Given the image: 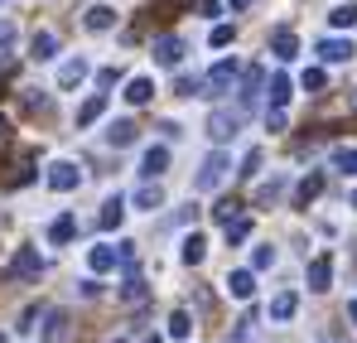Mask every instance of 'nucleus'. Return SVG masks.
I'll return each instance as SVG.
<instances>
[{
  "instance_id": "obj_35",
  "label": "nucleus",
  "mask_w": 357,
  "mask_h": 343,
  "mask_svg": "<svg viewBox=\"0 0 357 343\" xmlns=\"http://www.w3.org/2000/svg\"><path fill=\"white\" fill-rule=\"evenodd\" d=\"M208 44H213V49H227V44H232V24H213Z\"/></svg>"
},
{
  "instance_id": "obj_39",
  "label": "nucleus",
  "mask_w": 357,
  "mask_h": 343,
  "mask_svg": "<svg viewBox=\"0 0 357 343\" xmlns=\"http://www.w3.org/2000/svg\"><path fill=\"white\" fill-rule=\"evenodd\" d=\"M256 170H261V150H246V160H241V179H251V174H256Z\"/></svg>"
},
{
  "instance_id": "obj_31",
  "label": "nucleus",
  "mask_w": 357,
  "mask_h": 343,
  "mask_svg": "<svg viewBox=\"0 0 357 343\" xmlns=\"http://www.w3.org/2000/svg\"><path fill=\"white\" fill-rule=\"evenodd\" d=\"M188 334H193V319H188V314H183V309H174V314H169V339H188Z\"/></svg>"
},
{
  "instance_id": "obj_11",
  "label": "nucleus",
  "mask_w": 357,
  "mask_h": 343,
  "mask_svg": "<svg viewBox=\"0 0 357 343\" xmlns=\"http://www.w3.org/2000/svg\"><path fill=\"white\" fill-rule=\"evenodd\" d=\"M319 194H324V170H309L304 179H299V189H295V203H299V208H309Z\"/></svg>"
},
{
  "instance_id": "obj_33",
  "label": "nucleus",
  "mask_w": 357,
  "mask_h": 343,
  "mask_svg": "<svg viewBox=\"0 0 357 343\" xmlns=\"http://www.w3.org/2000/svg\"><path fill=\"white\" fill-rule=\"evenodd\" d=\"M275 266V247H256L251 251V271H271Z\"/></svg>"
},
{
  "instance_id": "obj_24",
  "label": "nucleus",
  "mask_w": 357,
  "mask_h": 343,
  "mask_svg": "<svg viewBox=\"0 0 357 343\" xmlns=\"http://www.w3.org/2000/svg\"><path fill=\"white\" fill-rule=\"evenodd\" d=\"M160 203H165V189H160V184H140V189H135V208L155 213Z\"/></svg>"
},
{
  "instance_id": "obj_2",
  "label": "nucleus",
  "mask_w": 357,
  "mask_h": 343,
  "mask_svg": "<svg viewBox=\"0 0 357 343\" xmlns=\"http://www.w3.org/2000/svg\"><path fill=\"white\" fill-rule=\"evenodd\" d=\"M227 170H232V160H227L222 150H213V155L203 160V170H198V179H193V189H198V194H213V189H218V184L227 179Z\"/></svg>"
},
{
  "instance_id": "obj_1",
  "label": "nucleus",
  "mask_w": 357,
  "mask_h": 343,
  "mask_svg": "<svg viewBox=\"0 0 357 343\" xmlns=\"http://www.w3.org/2000/svg\"><path fill=\"white\" fill-rule=\"evenodd\" d=\"M241 78V63L237 58H222V63H213V73L203 78V97H222V92H232V82Z\"/></svg>"
},
{
  "instance_id": "obj_26",
  "label": "nucleus",
  "mask_w": 357,
  "mask_h": 343,
  "mask_svg": "<svg viewBox=\"0 0 357 343\" xmlns=\"http://www.w3.org/2000/svg\"><path fill=\"white\" fill-rule=\"evenodd\" d=\"M328 165H333L338 174H357V150L353 145H338V150L328 155Z\"/></svg>"
},
{
  "instance_id": "obj_15",
  "label": "nucleus",
  "mask_w": 357,
  "mask_h": 343,
  "mask_svg": "<svg viewBox=\"0 0 357 343\" xmlns=\"http://www.w3.org/2000/svg\"><path fill=\"white\" fill-rule=\"evenodd\" d=\"M353 54L357 49L348 44V39H319V58H324V63H348Z\"/></svg>"
},
{
  "instance_id": "obj_34",
  "label": "nucleus",
  "mask_w": 357,
  "mask_h": 343,
  "mask_svg": "<svg viewBox=\"0 0 357 343\" xmlns=\"http://www.w3.org/2000/svg\"><path fill=\"white\" fill-rule=\"evenodd\" d=\"M246 237H251V218H232V223H227V242L237 247V242H246Z\"/></svg>"
},
{
  "instance_id": "obj_43",
  "label": "nucleus",
  "mask_w": 357,
  "mask_h": 343,
  "mask_svg": "<svg viewBox=\"0 0 357 343\" xmlns=\"http://www.w3.org/2000/svg\"><path fill=\"white\" fill-rule=\"evenodd\" d=\"M227 5H232V10H246V5H256V0H227Z\"/></svg>"
},
{
  "instance_id": "obj_17",
  "label": "nucleus",
  "mask_w": 357,
  "mask_h": 343,
  "mask_svg": "<svg viewBox=\"0 0 357 343\" xmlns=\"http://www.w3.org/2000/svg\"><path fill=\"white\" fill-rule=\"evenodd\" d=\"M44 343H68V314L63 309L44 314Z\"/></svg>"
},
{
  "instance_id": "obj_12",
  "label": "nucleus",
  "mask_w": 357,
  "mask_h": 343,
  "mask_svg": "<svg viewBox=\"0 0 357 343\" xmlns=\"http://www.w3.org/2000/svg\"><path fill=\"white\" fill-rule=\"evenodd\" d=\"M295 314H299V295H295V290H280V295L271 300V319L285 324V319H295Z\"/></svg>"
},
{
  "instance_id": "obj_7",
  "label": "nucleus",
  "mask_w": 357,
  "mask_h": 343,
  "mask_svg": "<svg viewBox=\"0 0 357 343\" xmlns=\"http://www.w3.org/2000/svg\"><path fill=\"white\" fill-rule=\"evenodd\" d=\"M77 184H82V170H77V165H68V160L49 165V189H59V194H73Z\"/></svg>"
},
{
  "instance_id": "obj_4",
  "label": "nucleus",
  "mask_w": 357,
  "mask_h": 343,
  "mask_svg": "<svg viewBox=\"0 0 357 343\" xmlns=\"http://www.w3.org/2000/svg\"><path fill=\"white\" fill-rule=\"evenodd\" d=\"M241 121H246V112H241V107H237V112H213V116H208V136L222 145V140H232V136L241 131Z\"/></svg>"
},
{
  "instance_id": "obj_22",
  "label": "nucleus",
  "mask_w": 357,
  "mask_h": 343,
  "mask_svg": "<svg viewBox=\"0 0 357 343\" xmlns=\"http://www.w3.org/2000/svg\"><path fill=\"white\" fill-rule=\"evenodd\" d=\"M121 218H126V198H107V203H102V218H97V223H102V232H112V228H121Z\"/></svg>"
},
{
  "instance_id": "obj_3",
  "label": "nucleus",
  "mask_w": 357,
  "mask_h": 343,
  "mask_svg": "<svg viewBox=\"0 0 357 343\" xmlns=\"http://www.w3.org/2000/svg\"><path fill=\"white\" fill-rule=\"evenodd\" d=\"M10 276H20V281H39V276H44V256H39L34 247H20V251L10 256Z\"/></svg>"
},
{
  "instance_id": "obj_19",
  "label": "nucleus",
  "mask_w": 357,
  "mask_h": 343,
  "mask_svg": "<svg viewBox=\"0 0 357 343\" xmlns=\"http://www.w3.org/2000/svg\"><path fill=\"white\" fill-rule=\"evenodd\" d=\"M227 290H232V300H251L256 295V271H232L227 276Z\"/></svg>"
},
{
  "instance_id": "obj_21",
  "label": "nucleus",
  "mask_w": 357,
  "mask_h": 343,
  "mask_svg": "<svg viewBox=\"0 0 357 343\" xmlns=\"http://www.w3.org/2000/svg\"><path fill=\"white\" fill-rule=\"evenodd\" d=\"M271 54H275V58H285V63H290V58L299 54V39L290 34V29H275V34H271Z\"/></svg>"
},
{
  "instance_id": "obj_42",
  "label": "nucleus",
  "mask_w": 357,
  "mask_h": 343,
  "mask_svg": "<svg viewBox=\"0 0 357 343\" xmlns=\"http://www.w3.org/2000/svg\"><path fill=\"white\" fill-rule=\"evenodd\" d=\"M198 15H208V20H218V15H222V5H218V0H203V5H198Z\"/></svg>"
},
{
  "instance_id": "obj_8",
  "label": "nucleus",
  "mask_w": 357,
  "mask_h": 343,
  "mask_svg": "<svg viewBox=\"0 0 357 343\" xmlns=\"http://www.w3.org/2000/svg\"><path fill=\"white\" fill-rule=\"evenodd\" d=\"M116 261H121V247H92L87 251V266H92V276H107V271H116Z\"/></svg>"
},
{
  "instance_id": "obj_10",
  "label": "nucleus",
  "mask_w": 357,
  "mask_h": 343,
  "mask_svg": "<svg viewBox=\"0 0 357 343\" xmlns=\"http://www.w3.org/2000/svg\"><path fill=\"white\" fill-rule=\"evenodd\" d=\"M82 24H87L92 34H107V29H116V10H112V5H87Z\"/></svg>"
},
{
  "instance_id": "obj_48",
  "label": "nucleus",
  "mask_w": 357,
  "mask_h": 343,
  "mask_svg": "<svg viewBox=\"0 0 357 343\" xmlns=\"http://www.w3.org/2000/svg\"><path fill=\"white\" fill-rule=\"evenodd\" d=\"M0 343H10V339H5V334H0Z\"/></svg>"
},
{
  "instance_id": "obj_41",
  "label": "nucleus",
  "mask_w": 357,
  "mask_h": 343,
  "mask_svg": "<svg viewBox=\"0 0 357 343\" xmlns=\"http://www.w3.org/2000/svg\"><path fill=\"white\" fill-rule=\"evenodd\" d=\"M116 78H121V68H102L97 73V87H116Z\"/></svg>"
},
{
  "instance_id": "obj_27",
  "label": "nucleus",
  "mask_w": 357,
  "mask_h": 343,
  "mask_svg": "<svg viewBox=\"0 0 357 343\" xmlns=\"http://www.w3.org/2000/svg\"><path fill=\"white\" fill-rule=\"evenodd\" d=\"M29 54L39 58V63H49V58L59 54V39H54V34L44 29V34H34V44H29Z\"/></svg>"
},
{
  "instance_id": "obj_45",
  "label": "nucleus",
  "mask_w": 357,
  "mask_h": 343,
  "mask_svg": "<svg viewBox=\"0 0 357 343\" xmlns=\"http://www.w3.org/2000/svg\"><path fill=\"white\" fill-rule=\"evenodd\" d=\"M145 343H165V339H160V334H150V339H145Z\"/></svg>"
},
{
  "instance_id": "obj_13",
  "label": "nucleus",
  "mask_w": 357,
  "mask_h": 343,
  "mask_svg": "<svg viewBox=\"0 0 357 343\" xmlns=\"http://www.w3.org/2000/svg\"><path fill=\"white\" fill-rule=\"evenodd\" d=\"M165 170H169V150H165V145H150L145 160H140V174H145V179H160Z\"/></svg>"
},
{
  "instance_id": "obj_30",
  "label": "nucleus",
  "mask_w": 357,
  "mask_h": 343,
  "mask_svg": "<svg viewBox=\"0 0 357 343\" xmlns=\"http://www.w3.org/2000/svg\"><path fill=\"white\" fill-rule=\"evenodd\" d=\"M328 24H333V29H353V24H357V5H338V10H328Z\"/></svg>"
},
{
  "instance_id": "obj_46",
  "label": "nucleus",
  "mask_w": 357,
  "mask_h": 343,
  "mask_svg": "<svg viewBox=\"0 0 357 343\" xmlns=\"http://www.w3.org/2000/svg\"><path fill=\"white\" fill-rule=\"evenodd\" d=\"M0 140H5V116H0Z\"/></svg>"
},
{
  "instance_id": "obj_32",
  "label": "nucleus",
  "mask_w": 357,
  "mask_h": 343,
  "mask_svg": "<svg viewBox=\"0 0 357 343\" xmlns=\"http://www.w3.org/2000/svg\"><path fill=\"white\" fill-rule=\"evenodd\" d=\"M280 189H285V179H271V184H261V189H256V203H261V208H266V203H275V198H280Z\"/></svg>"
},
{
  "instance_id": "obj_9",
  "label": "nucleus",
  "mask_w": 357,
  "mask_h": 343,
  "mask_svg": "<svg viewBox=\"0 0 357 343\" xmlns=\"http://www.w3.org/2000/svg\"><path fill=\"white\" fill-rule=\"evenodd\" d=\"M328 286H333V256L324 251V256H314V261H309V290H319V295H324Z\"/></svg>"
},
{
  "instance_id": "obj_36",
  "label": "nucleus",
  "mask_w": 357,
  "mask_h": 343,
  "mask_svg": "<svg viewBox=\"0 0 357 343\" xmlns=\"http://www.w3.org/2000/svg\"><path fill=\"white\" fill-rule=\"evenodd\" d=\"M299 82H304L309 92H319V87L328 82V73H324V68H304V78H299Z\"/></svg>"
},
{
  "instance_id": "obj_20",
  "label": "nucleus",
  "mask_w": 357,
  "mask_h": 343,
  "mask_svg": "<svg viewBox=\"0 0 357 343\" xmlns=\"http://www.w3.org/2000/svg\"><path fill=\"white\" fill-rule=\"evenodd\" d=\"M150 97H155V82H150V78H130V82H126V102H130V107H145Z\"/></svg>"
},
{
  "instance_id": "obj_28",
  "label": "nucleus",
  "mask_w": 357,
  "mask_h": 343,
  "mask_svg": "<svg viewBox=\"0 0 357 343\" xmlns=\"http://www.w3.org/2000/svg\"><path fill=\"white\" fill-rule=\"evenodd\" d=\"M73 232H77V223H73V213H63V218H54V223H49V242H73Z\"/></svg>"
},
{
  "instance_id": "obj_37",
  "label": "nucleus",
  "mask_w": 357,
  "mask_h": 343,
  "mask_svg": "<svg viewBox=\"0 0 357 343\" xmlns=\"http://www.w3.org/2000/svg\"><path fill=\"white\" fill-rule=\"evenodd\" d=\"M237 208H241V203H232V198H222V203H218V208H213V218H218V223H222V228H227V223H232V218H237Z\"/></svg>"
},
{
  "instance_id": "obj_40",
  "label": "nucleus",
  "mask_w": 357,
  "mask_h": 343,
  "mask_svg": "<svg viewBox=\"0 0 357 343\" xmlns=\"http://www.w3.org/2000/svg\"><path fill=\"white\" fill-rule=\"evenodd\" d=\"M266 126H271V131H285V107H271V112H266Z\"/></svg>"
},
{
  "instance_id": "obj_47",
  "label": "nucleus",
  "mask_w": 357,
  "mask_h": 343,
  "mask_svg": "<svg viewBox=\"0 0 357 343\" xmlns=\"http://www.w3.org/2000/svg\"><path fill=\"white\" fill-rule=\"evenodd\" d=\"M353 208H357V189H353Z\"/></svg>"
},
{
  "instance_id": "obj_44",
  "label": "nucleus",
  "mask_w": 357,
  "mask_h": 343,
  "mask_svg": "<svg viewBox=\"0 0 357 343\" xmlns=\"http://www.w3.org/2000/svg\"><path fill=\"white\" fill-rule=\"evenodd\" d=\"M348 314H353V324H357V295H353V305H348Z\"/></svg>"
},
{
  "instance_id": "obj_5",
  "label": "nucleus",
  "mask_w": 357,
  "mask_h": 343,
  "mask_svg": "<svg viewBox=\"0 0 357 343\" xmlns=\"http://www.w3.org/2000/svg\"><path fill=\"white\" fill-rule=\"evenodd\" d=\"M261 92H266V73H261V63L241 68V112H251V107L261 102Z\"/></svg>"
},
{
  "instance_id": "obj_25",
  "label": "nucleus",
  "mask_w": 357,
  "mask_h": 343,
  "mask_svg": "<svg viewBox=\"0 0 357 343\" xmlns=\"http://www.w3.org/2000/svg\"><path fill=\"white\" fill-rule=\"evenodd\" d=\"M102 112H107V92H97V97H87V102L77 107V126H92Z\"/></svg>"
},
{
  "instance_id": "obj_6",
  "label": "nucleus",
  "mask_w": 357,
  "mask_h": 343,
  "mask_svg": "<svg viewBox=\"0 0 357 343\" xmlns=\"http://www.w3.org/2000/svg\"><path fill=\"white\" fill-rule=\"evenodd\" d=\"M155 63H160V68H178V63H183V39H178V34H160V39H155Z\"/></svg>"
},
{
  "instance_id": "obj_38",
  "label": "nucleus",
  "mask_w": 357,
  "mask_h": 343,
  "mask_svg": "<svg viewBox=\"0 0 357 343\" xmlns=\"http://www.w3.org/2000/svg\"><path fill=\"white\" fill-rule=\"evenodd\" d=\"M15 49V20H0V58Z\"/></svg>"
},
{
  "instance_id": "obj_16",
  "label": "nucleus",
  "mask_w": 357,
  "mask_h": 343,
  "mask_svg": "<svg viewBox=\"0 0 357 343\" xmlns=\"http://www.w3.org/2000/svg\"><path fill=\"white\" fill-rule=\"evenodd\" d=\"M82 78H87V58H68L59 68V87L68 92V87H82Z\"/></svg>"
},
{
  "instance_id": "obj_18",
  "label": "nucleus",
  "mask_w": 357,
  "mask_h": 343,
  "mask_svg": "<svg viewBox=\"0 0 357 343\" xmlns=\"http://www.w3.org/2000/svg\"><path fill=\"white\" fill-rule=\"evenodd\" d=\"M266 97H271V107H285V102L295 97V82H290V73H275V78H271V87H266Z\"/></svg>"
},
{
  "instance_id": "obj_23",
  "label": "nucleus",
  "mask_w": 357,
  "mask_h": 343,
  "mask_svg": "<svg viewBox=\"0 0 357 343\" xmlns=\"http://www.w3.org/2000/svg\"><path fill=\"white\" fill-rule=\"evenodd\" d=\"M107 140H112L116 150L135 145V121H112V126H107Z\"/></svg>"
},
{
  "instance_id": "obj_14",
  "label": "nucleus",
  "mask_w": 357,
  "mask_h": 343,
  "mask_svg": "<svg viewBox=\"0 0 357 343\" xmlns=\"http://www.w3.org/2000/svg\"><path fill=\"white\" fill-rule=\"evenodd\" d=\"M178 256H183V266H198V261L208 256V237H203V232H188L183 247H178Z\"/></svg>"
},
{
  "instance_id": "obj_29",
  "label": "nucleus",
  "mask_w": 357,
  "mask_h": 343,
  "mask_svg": "<svg viewBox=\"0 0 357 343\" xmlns=\"http://www.w3.org/2000/svg\"><path fill=\"white\" fill-rule=\"evenodd\" d=\"M145 295H150V290H145V281L130 271V276H126V286H121V300H126V305H145Z\"/></svg>"
}]
</instances>
